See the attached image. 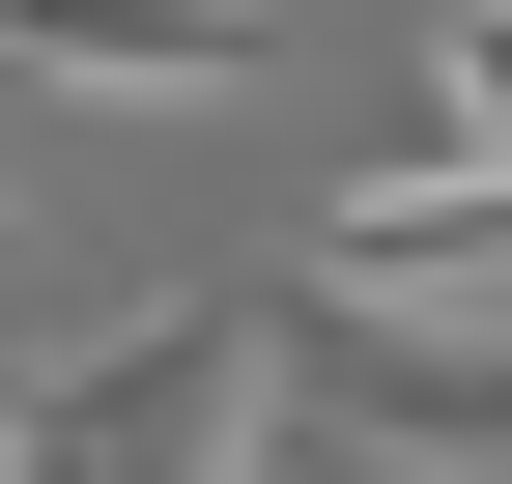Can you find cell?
<instances>
[{"instance_id": "cell-1", "label": "cell", "mask_w": 512, "mask_h": 484, "mask_svg": "<svg viewBox=\"0 0 512 484\" xmlns=\"http://www.w3.org/2000/svg\"><path fill=\"white\" fill-rule=\"evenodd\" d=\"M285 314L256 285H171V314H114V342H57L29 399H0V484H285Z\"/></svg>"}, {"instance_id": "cell-2", "label": "cell", "mask_w": 512, "mask_h": 484, "mask_svg": "<svg viewBox=\"0 0 512 484\" xmlns=\"http://www.w3.org/2000/svg\"><path fill=\"white\" fill-rule=\"evenodd\" d=\"M313 314H512V143H399L313 200Z\"/></svg>"}, {"instance_id": "cell-3", "label": "cell", "mask_w": 512, "mask_h": 484, "mask_svg": "<svg viewBox=\"0 0 512 484\" xmlns=\"http://www.w3.org/2000/svg\"><path fill=\"white\" fill-rule=\"evenodd\" d=\"M313 342H342L313 399H342L399 484H512V314H313Z\"/></svg>"}, {"instance_id": "cell-4", "label": "cell", "mask_w": 512, "mask_h": 484, "mask_svg": "<svg viewBox=\"0 0 512 484\" xmlns=\"http://www.w3.org/2000/svg\"><path fill=\"white\" fill-rule=\"evenodd\" d=\"M285 57V0H0V86H114V114H228Z\"/></svg>"}, {"instance_id": "cell-5", "label": "cell", "mask_w": 512, "mask_h": 484, "mask_svg": "<svg viewBox=\"0 0 512 484\" xmlns=\"http://www.w3.org/2000/svg\"><path fill=\"white\" fill-rule=\"evenodd\" d=\"M427 143H512V0H456V29H427Z\"/></svg>"}]
</instances>
